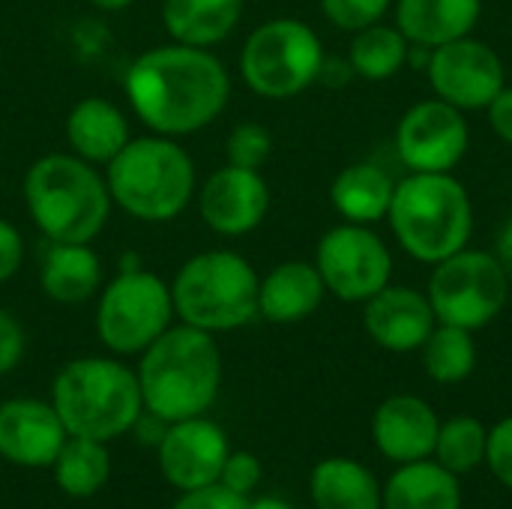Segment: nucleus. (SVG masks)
Instances as JSON below:
<instances>
[{"instance_id": "1", "label": "nucleus", "mask_w": 512, "mask_h": 509, "mask_svg": "<svg viewBox=\"0 0 512 509\" xmlns=\"http://www.w3.org/2000/svg\"><path fill=\"white\" fill-rule=\"evenodd\" d=\"M126 96L138 120L156 135H192L228 105L231 78L210 48L183 42L144 51L126 72Z\"/></svg>"}, {"instance_id": "2", "label": "nucleus", "mask_w": 512, "mask_h": 509, "mask_svg": "<svg viewBox=\"0 0 512 509\" xmlns=\"http://www.w3.org/2000/svg\"><path fill=\"white\" fill-rule=\"evenodd\" d=\"M138 384L144 411L165 423L201 417L222 387V354L213 333L180 324L168 327L141 351Z\"/></svg>"}, {"instance_id": "3", "label": "nucleus", "mask_w": 512, "mask_h": 509, "mask_svg": "<svg viewBox=\"0 0 512 509\" xmlns=\"http://www.w3.org/2000/svg\"><path fill=\"white\" fill-rule=\"evenodd\" d=\"M24 204L48 243H90L114 201L96 165L75 153H48L24 174Z\"/></svg>"}, {"instance_id": "4", "label": "nucleus", "mask_w": 512, "mask_h": 509, "mask_svg": "<svg viewBox=\"0 0 512 509\" xmlns=\"http://www.w3.org/2000/svg\"><path fill=\"white\" fill-rule=\"evenodd\" d=\"M387 219L399 246L411 258L432 267L465 249L474 234L471 195L450 171H411L405 180H399Z\"/></svg>"}, {"instance_id": "5", "label": "nucleus", "mask_w": 512, "mask_h": 509, "mask_svg": "<svg viewBox=\"0 0 512 509\" xmlns=\"http://www.w3.org/2000/svg\"><path fill=\"white\" fill-rule=\"evenodd\" d=\"M105 168L111 201L141 222H171L195 195V162L168 135L129 138Z\"/></svg>"}, {"instance_id": "6", "label": "nucleus", "mask_w": 512, "mask_h": 509, "mask_svg": "<svg viewBox=\"0 0 512 509\" xmlns=\"http://www.w3.org/2000/svg\"><path fill=\"white\" fill-rule=\"evenodd\" d=\"M51 405L69 435L102 444L132 432L144 411L138 375L108 357L66 363L54 378Z\"/></svg>"}, {"instance_id": "7", "label": "nucleus", "mask_w": 512, "mask_h": 509, "mask_svg": "<svg viewBox=\"0 0 512 509\" xmlns=\"http://www.w3.org/2000/svg\"><path fill=\"white\" fill-rule=\"evenodd\" d=\"M258 285L261 276L243 255L231 249L201 252L171 282L174 315L207 333L246 327L258 318Z\"/></svg>"}, {"instance_id": "8", "label": "nucleus", "mask_w": 512, "mask_h": 509, "mask_svg": "<svg viewBox=\"0 0 512 509\" xmlns=\"http://www.w3.org/2000/svg\"><path fill=\"white\" fill-rule=\"evenodd\" d=\"M324 57L321 36L306 21L273 18L243 42L240 75L264 99H291L318 81Z\"/></svg>"}, {"instance_id": "9", "label": "nucleus", "mask_w": 512, "mask_h": 509, "mask_svg": "<svg viewBox=\"0 0 512 509\" xmlns=\"http://www.w3.org/2000/svg\"><path fill=\"white\" fill-rule=\"evenodd\" d=\"M510 276L492 252L459 249L435 264L426 297L438 324L462 330H483L492 324L510 300Z\"/></svg>"}, {"instance_id": "10", "label": "nucleus", "mask_w": 512, "mask_h": 509, "mask_svg": "<svg viewBox=\"0 0 512 509\" xmlns=\"http://www.w3.org/2000/svg\"><path fill=\"white\" fill-rule=\"evenodd\" d=\"M174 318L171 288L150 270H120L96 306V333L114 354H141L150 348Z\"/></svg>"}, {"instance_id": "11", "label": "nucleus", "mask_w": 512, "mask_h": 509, "mask_svg": "<svg viewBox=\"0 0 512 509\" xmlns=\"http://www.w3.org/2000/svg\"><path fill=\"white\" fill-rule=\"evenodd\" d=\"M315 267L327 294L342 303H366L393 279L390 246L369 225H336L318 240Z\"/></svg>"}, {"instance_id": "12", "label": "nucleus", "mask_w": 512, "mask_h": 509, "mask_svg": "<svg viewBox=\"0 0 512 509\" xmlns=\"http://www.w3.org/2000/svg\"><path fill=\"white\" fill-rule=\"evenodd\" d=\"M471 147L465 111L444 99H423L405 111L396 126V153L417 174L453 171Z\"/></svg>"}, {"instance_id": "13", "label": "nucleus", "mask_w": 512, "mask_h": 509, "mask_svg": "<svg viewBox=\"0 0 512 509\" xmlns=\"http://www.w3.org/2000/svg\"><path fill=\"white\" fill-rule=\"evenodd\" d=\"M426 72L435 96L459 111H486L489 102L507 87L504 60L492 45L474 36L432 48Z\"/></svg>"}, {"instance_id": "14", "label": "nucleus", "mask_w": 512, "mask_h": 509, "mask_svg": "<svg viewBox=\"0 0 512 509\" xmlns=\"http://www.w3.org/2000/svg\"><path fill=\"white\" fill-rule=\"evenodd\" d=\"M228 453L225 432L204 414L168 423V432L156 447L162 477L180 492L219 483Z\"/></svg>"}, {"instance_id": "15", "label": "nucleus", "mask_w": 512, "mask_h": 509, "mask_svg": "<svg viewBox=\"0 0 512 509\" xmlns=\"http://www.w3.org/2000/svg\"><path fill=\"white\" fill-rule=\"evenodd\" d=\"M270 210V186L261 171L225 165L213 171L198 195L204 225L222 237H243L255 231Z\"/></svg>"}, {"instance_id": "16", "label": "nucleus", "mask_w": 512, "mask_h": 509, "mask_svg": "<svg viewBox=\"0 0 512 509\" xmlns=\"http://www.w3.org/2000/svg\"><path fill=\"white\" fill-rule=\"evenodd\" d=\"M438 318L429 297L411 285H387L363 303V327L375 345L396 354L420 351Z\"/></svg>"}, {"instance_id": "17", "label": "nucleus", "mask_w": 512, "mask_h": 509, "mask_svg": "<svg viewBox=\"0 0 512 509\" xmlns=\"http://www.w3.org/2000/svg\"><path fill=\"white\" fill-rule=\"evenodd\" d=\"M69 432L54 405L39 399H9L0 405V456L24 468L54 465Z\"/></svg>"}, {"instance_id": "18", "label": "nucleus", "mask_w": 512, "mask_h": 509, "mask_svg": "<svg viewBox=\"0 0 512 509\" xmlns=\"http://www.w3.org/2000/svg\"><path fill=\"white\" fill-rule=\"evenodd\" d=\"M441 420L429 402L411 393L390 396L372 417V438L384 459L396 465L420 462L435 453Z\"/></svg>"}, {"instance_id": "19", "label": "nucleus", "mask_w": 512, "mask_h": 509, "mask_svg": "<svg viewBox=\"0 0 512 509\" xmlns=\"http://www.w3.org/2000/svg\"><path fill=\"white\" fill-rule=\"evenodd\" d=\"M324 279L309 261H282L258 285V315L270 324H297L324 303Z\"/></svg>"}, {"instance_id": "20", "label": "nucleus", "mask_w": 512, "mask_h": 509, "mask_svg": "<svg viewBox=\"0 0 512 509\" xmlns=\"http://www.w3.org/2000/svg\"><path fill=\"white\" fill-rule=\"evenodd\" d=\"M483 15V0H396V27L411 45L438 48L471 36Z\"/></svg>"}, {"instance_id": "21", "label": "nucleus", "mask_w": 512, "mask_h": 509, "mask_svg": "<svg viewBox=\"0 0 512 509\" xmlns=\"http://www.w3.org/2000/svg\"><path fill=\"white\" fill-rule=\"evenodd\" d=\"M66 141L90 165H108L129 144L126 114L99 96L81 99L66 117Z\"/></svg>"}, {"instance_id": "22", "label": "nucleus", "mask_w": 512, "mask_h": 509, "mask_svg": "<svg viewBox=\"0 0 512 509\" xmlns=\"http://www.w3.org/2000/svg\"><path fill=\"white\" fill-rule=\"evenodd\" d=\"M381 509H462L459 477L429 459L399 465L381 489Z\"/></svg>"}, {"instance_id": "23", "label": "nucleus", "mask_w": 512, "mask_h": 509, "mask_svg": "<svg viewBox=\"0 0 512 509\" xmlns=\"http://www.w3.org/2000/svg\"><path fill=\"white\" fill-rule=\"evenodd\" d=\"M396 180L375 162H354L342 168L330 186V201L345 222L375 225L387 219Z\"/></svg>"}, {"instance_id": "24", "label": "nucleus", "mask_w": 512, "mask_h": 509, "mask_svg": "<svg viewBox=\"0 0 512 509\" xmlns=\"http://www.w3.org/2000/svg\"><path fill=\"white\" fill-rule=\"evenodd\" d=\"M39 285L54 303H84L102 285V261L90 243H51L39 267Z\"/></svg>"}, {"instance_id": "25", "label": "nucleus", "mask_w": 512, "mask_h": 509, "mask_svg": "<svg viewBox=\"0 0 512 509\" xmlns=\"http://www.w3.org/2000/svg\"><path fill=\"white\" fill-rule=\"evenodd\" d=\"M243 15V0H165L162 21L174 42L213 48L234 33Z\"/></svg>"}, {"instance_id": "26", "label": "nucleus", "mask_w": 512, "mask_h": 509, "mask_svg": "<svg viewBox=\"0 0 512 509\" xmlns=\"http://www.w3.org/2000/svg\"><path fill=\"white\" fill-rule=\"evenodd\" d=\"M315 509H381L375 474L354 459H324L309 477Z\"/></svg>"}, {"instance_id": "27", "label": "nucleus", "mask_w": 512, "mask_h": 509, "mask_svg": "<svg viewBox=\"0 0 512 509\" xmlns=\"http://www.w3.org/2000/svg\"><path fill=\"white\" fill-rule=\"evenodd\" d=\"M408 48L411 42L399 27L390 24H372L354 33L348 48V63L354 75L366 81H390L408 66Z\"/></svg>"}, {"instance_id": "28", "label": "nucleus", "mask_w": 512, "mask_h": 509, "mask_svg": "<svg viewBox=\"0 0 512 509\" xmlns=\"http://www.w3.org/2000/svg\"><path fill=\"white\" fill-rule=\"evenodd\" d=\"M51 468L60 492H66L69 498H90L108 483L111 456L102 441L69 435Z\"/></svg>"}, {"instance_id": "29", "label": "nucleus", "mask_w": 512, "mask_h": 509, "mask_svg": "<svg viewBox=\"0 0 512 509\" xmlns=\"http://www.w3.org/2000/svg\"><path fill=\"white\" fill-rule=\"evenodd\" d=\"M423 366L435 384H462L477 369V342L471 330L453 324H435L429 339L423 342Z\"/></svg>"}, {"instance_id": "30", "label": "nucleus", "mask_w": 512, "mask_h": 509, "mask_svg": "<svg viewBox=\"0 0 512 509\" xmlns=\"http://www.w3.org/2000/svg\"><path fill=\"white\" fill-rule=\"evenodd\" d=\"M486 444H489V429L477 417L459 414L441 423L432 456L450 474L465 477L486 462Z\"/></svg>"}, {"instance_id": "31", "label": "nucleus", "mask_w": 512, "mask_h": 509, "mask_svg": "<svg viewBox=\"0 0 512 509\" xmlns=\"http://www.w3.org/2000/svg\"><path fill=\"white\" fill-rule=\"evenodd\" d=\"M270 153H273V135L261 123L246 120V123H237L228 132V141H225L228 165H240V168L261 171L267 165Z\"/></svg>"}, {"instance_id": "32", "label": "nucleus", "mask_w": 512, "mask_h": 509, "mask_svg": "<svg viewBox=\"0 0 512 509\" xmlns=\"http://www.w3.org/2000/svg\"><path fill=\"white\" fill-rule=\"evenodd\" d=\"M390 6L393 0H321L324 18L345 33H357L363 27L378 24Z\"/></svg>"}, {"instance_id": "33", "label": "nucleus", "mask_w": 512, "mask_h": 509, "mask_svg": "<svg viewBox=\"0 0 512 509\" xmlns=\"http://www.w3.org/2000/svg\"><path fill=\"white\" fill-rule=\"evenodd\" d=\"M261 462L252 456V453H228L225 465H222V474H219V483L243 498H249L258 486H261Z\"/></svg>"}, {"instance_id": "34", "label": "nucleus", "mask_w": 512, "mask_h": 509, "mask_svg": "<svg viewBox=\"0 0 512 509\" xmlns=\"http://www.w3.org/2000/svg\"><path fill=\"white\" fill-rule=\"evenodd\" d=\"M486 465L507 489H512V417H504L489 429Z\"/></svg>"}, {"instance_id": "35", "label": "nucleus", "mask_w": 512, "mask_h": 509, "mask_svg": "<svg viewBox=\"0 0 512 509\" xmlns=\"http://www.w3.org/2000/svg\"><path fill=\"white\" fill-rule=\"evenodd\" d=\"M174 509H249V498L225 489L222 483H210V486L183 492Z\"/></svg>"}, {"instance_id": "36", "label": "nucleus", "mask_w": 512, "mask_h": 509, "mask_svg": "<svg viewBox=\"0 0 512 509\" xmlns=\"http://www.w3.org/2000/svg\"><path fill=\"white\" fill-rule=\"evenodd\" d=\"M24 357V330L15 321V315H9L6 309H0V375L12 372Z\"/></svg>"}, {"instance_id": "37", "label": "nucleus", "mask_w": 512, "mask_h": 509, "mask_svg": "<svg viewBox=\"0 0 512 509\" xmlns=\"http://www.w3.org/2000/svg\"><path fill=\"white\" fill-rule=\"evenodd\" d=\"M21 261H24V240L12 222L0 219V282L12 279Z\"/></svg>"}, {"instance_id": "38", "label": "nucleus", "mask_w": 512, "mask_h": 509, "mask_svg": "<svg viewBox=\"0 0 512 509\" xmlns=\"http://www.w3.org/2000/svg\"><path fill=\"white\" fill-rule=\"evenodd\" d=\"M489 114V123L495 129V135L504 141V144H512V87H504L486 108Z\"/></svg>"}, {"instance_id": "39", "label": "nucleus", "mask_w": 512, "mask_h": 509, "mask_svg": "<svg viewBox=\"0 0 512 509\" xmlns=\"http://www.w3.org/2000/svg\"><path fill=\"white\" fill-rule=\"evenodd\" d=\"M132 432L138 435V441H141V444H147V447H159V444H162V438H165V432H168V423H165L162 417L150 414V411H141V417L135 420Z\"/></svg>"}, {"instance_id": "40", "label": "nucleus", "mask_w": 512, "mask_h": 509, "mask_svg": "<svg viewBox=\"0 0 512 509\" xmlns=\"http://www.w3.org/2000/svg\"><path fill=\"white\" fill-rule=\"evenodd\" d=\"M351 75H354V69H351V63H348V60L324 57L318 81H324V84H330V87H342V84H348V81H351Z\"/></svg>"}, {"instance_id": "41", "label": "nucleus", "mask_w": 512, "mask_h": 509, "mask_svg": "<svg viewBox=\"0 0 512 509\" xmlns=\"http://www.w3.org/2000/svg\"><path fill=\"white\" fill-rule=\"evenodd\" d=\"M495 258L501 261V267L507 270V276L512 279V219L504 225V228H501V234H498Z\"/></svg>"}, {"instance_id": "42", "label": "nucleus", "mask_w": 512, "mask_h": 509, "mask_svg": "<svg viewBox=\"0 0 512 509\" xmlns=\"http://www.w3.org/2000/svg\"><path fill=\"white\" fill-rule=\"evenodd\" d=\"M249 509H294L288 501L276 498V495H264L258 501H249Z\"/></svg>"}, {"instance_id": "43", "label": "nucleus", "mask_w": 512, "mask_h": 509, "mask_svg": "<svg viewBox=\"0 0 512 509\" xmlns=\"http://www.w3.org/2000/svg\"><path fill=\"white\" fill-rule=\"evenodd\" d=\"M93 6H99V9H108V12H114V9H126L129 3H135V0H90Z\"/></svg>"}]
</instances>
